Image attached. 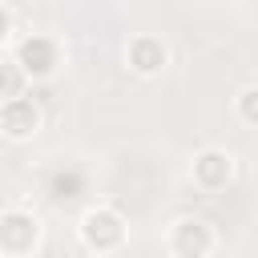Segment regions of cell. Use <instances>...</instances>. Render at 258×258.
Here are the masks:
<instances>
[{
	"label": "cell",
	"mask_w": 258,
	"mask_h": 258,
	"mask_svg": "<svg viewBox=\"0 0 258 258\" xmlns=\"http://www.w3.org/2000/svg\"><path fill=\"white\" fill-rule=\"evenodd\" d=\"M81 242L97 254H109L125 242V218L109 206H93L85 218H81Z\"/></svg>",
	"instance_id": "6da1fadb"
},
{
	"label": "cell",
	"mask_w": 258,
	"mask_h": 258,
	"mask_svg": "<svg viewBox=\"0 0 258 258\" xmlns=\"http://www.w3.org/2000/svg\"><path fill=\"white\" fill-rule=\"evenodd\" d=\"M12 60L24 69V77L44 81V77H52V73H56V64H60V48H56V40H52V36L32 32V36H24V40L16 44V56H12Z\"/></svg>",
	"instance_id": "7a4b0ae2"
},
{
	"label": "cell",
	"mask_w": 258,
	"mask_h": 258,
	"mask_svg": "<svg viewBox=\"0 0 258 258\" xmlns=\"http://www.w3.org/2000/svg\"><path fill=\"white\" fill-rule=\"evenodd\" d=\"M36 238H40V222L32 214L4 210V218H0V250L8 258H28L32 246H36Z\"/></svg>",
	"instance_id": "3957f363"
},
{
	"label": "cell",
	"mask_w": 258,
	"mask_h": 258,
	"mask_svg": "<svg viewBox=\"0 0 258 258\" xmlns=\"http://www.w3.org/2000/svg\"><path fill=\"white\" fill-rule=\"evenodd\" d=\"M214 250V230L202 218H177L169 230V254L173 258H210Z\"/></svg>",
	"instance_id": "277c9868"
},
{
	"label": "cell",
	"mask_w": 258,
	"mask_h": 258,
	"mask_svg": "<svg viewBox=\"0 0 258 258\" xmlns=\"http://www.w3.org/2000/svg\"><path fill=\"white\" fill-rule=\"evenodd\" d=\"M125 60H129V69H133L137 77H157V73L165 69V60H169V48H165V40H161V36L141 32V36H133V40H129Z\"/></svg>",
	"instance_id": "5b68a950"
},
{
	"label": "cell",
	"mask_w": 258,
	"mask_h": 258,
	"mask_svg": "<svg viewBox=\"0 0 258 258\" xmlns=\"http://www.w3.org/2000/svg\"><path fill=\"white\" fill-rule=\"evenodd\" d=\"M0 129H4L8 141L32 137V133L40 129V109H36V101H32V97H12V101H4V109H0Z\"/></svg>",
	"instance_id": "8992f818"
},
{
	"label": "cell",
	"mask_w": 258,
	"mask_h": 258,
	"mask_svg": "<svg viewBox=\"0 0 258 258\" xmlns=\"http://www.w3.org/2000/svg\"><path fill=\"white\" fill-rule=\"evenodd\" d=\"M230 177H234V157L226 149H202L194 157V181L202 189H210V194L214 189H226Z\"/></svg>",
	"instance_id": "52a82bcc"
},
{
	"label": "cell",
	"mask_w": 258,
	"mask_h": 258,
	"mask_svg": "<svg viewBox=\"0 0 258 258\" xmlns=\"http://www.w3.org/2000/svg\"><path fill=\"white\" fill-rule=\"evenodd\" d=\"M81 173L77 169H60V173H52V198L56 202H73L77 194H81Z\"/></svg>",
	"instance_id": "ba28073f"
},
{
	"label": "cell",
	"mask_w": 258,
	"mask_h": 258,
	"mask_svg": "<svg viewBox=\"0 0 258 258\" xmlns=\"http://www.w3.org/2000/svg\"><path fill=\"white\" fill-rule=\"evenodd\" d=\"M238 117L246 125H258V85H250V89L238 93Z\"/></svg>",
	"instance_id": "9c48e42d"
}]
</instances>
